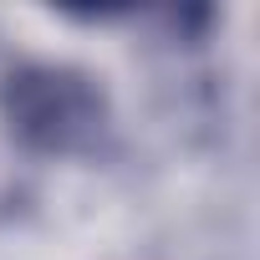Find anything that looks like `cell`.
<instances>
[{"label": "cell", "instance_id": "6da1fadb", "mask_svg": "<svg viewBox=\"0 0 260 260\" xmlns=\"http://www.w3.org/2000/svg\"><path fill=\"white\" fill-rule=\"evenodd\" d=\"M11 117L41 148H72V133L97 122V102L82 82L56 72H31L11 87Z\"/></svg>", "mask_w": 260, "mask_h": 260}]
</instances>
